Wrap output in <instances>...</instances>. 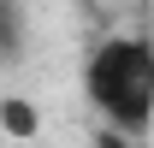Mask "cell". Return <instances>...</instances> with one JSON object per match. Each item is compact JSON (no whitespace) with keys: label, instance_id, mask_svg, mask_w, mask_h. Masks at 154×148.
Returning <instances> with one entry per match:
<instances>
[{"label":"cell","instance_id":"7a4b0ae2","mask_svg":"<svg viewBox=\"0 0 154 148\" xmlns=\"http://www.w3.org/2000/svg\"><path fill=\"white\" fill-rule=\"evenodd\" d=\"M0 130H6V136H18V142H30V136L42 130L36 101H24V95H6V101H0Z\"/></svg>","mask_w":154,"mask_h":148},{"label":"cell","instance_id":"6da1fadb","mask_svg":"<svg viewBox=\"0 0 154 148\" xmlns=\"http://www.w3.org/2000/svg\"><path fill=\"white\" fill-rule=\"evenodd\" d=\"M83 89L107 113V125L142 136L154 125V48L142 36L101 42L95 54H89V65H83Z\"/></svg>","mask_w":154,"mask_h":148},{"label":"cell","instance_id":"3957f363","mask_svg":"<svg viewBox=\"0 0 154 148\" xmlns=\"http://www.w3.org/2000/svg\"><path fill=\"white\" fill-rule=\"evenodd\" d=\"M18 48H24V18L12 0H0V59H12Z\"/></svg>","mask_w":154,"mask_h":148},{"label":"cell","instance_id":"277c9868","mask_svg":"<svg viewBox=\"0 0 154 148\" xmlns=\"http://www.w3.org/2000/svg\"><path fill=\"white\" fill-rule=\"evenodd\" d=\"M95 148H142V136H131V130H119V125H101Z\"/></svg>","mask_w":154,"mask_h":148}]
</instances>
